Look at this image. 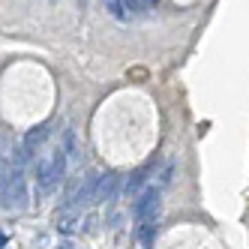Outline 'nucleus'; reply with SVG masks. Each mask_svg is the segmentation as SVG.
I'll return each mask as SVG.
<instances>
[{
    "label": "nucleus",
    "instance_id": "1",
    "mask_svg": "<svg viewBox=\"0 0 249 249\" xmlns=\"http://www.w3.org/2000/svg\"><path fill=\"white\" fill-rule=\"evenodd\" d=\"M0 198L6 207H27V180L21 174V165H6L0 177Z\"/></svg>",
    "mask_w": 249,
    "mask_h": 249
},
{
    "label": "nucleus",
    "instance_id": "2",
    "mask_svg": "<svg viewBox=\"0 0 249 249\" xmlns=\"http://www.w3.org/2000/svg\"><path fill=\"white\" fill-rule=\"evenodd\" d=\"M156 210H159V186H150L138 195V201L132 204V213L138 222H147V219H156Z\"/></svg>",
    "mask_w": 249,
    "mask_h": 249
},
{
    "label": "nucleus",
    "instance_id": "3",
    "mask_svg": "<svg viewBox=\"0 0 249 249\" xmlns=\"http://www.w3.org/2000/svg\"><path fill=\"white\" fill-rule=\"evenodd\" d=\"M96 186H99V174H87L84 180L75 186V192L69 195V204H75V207L93 204V201H96Z\"/></svg>",
    "mask_w": 249,
    "mask_h": 249
},
{
    "label": "nucleus",
    "instance_id": "4",
    "mask_svg": "<svg viewBox=\"0 0 249 249\" xmlns=\"http://www.w3.org/2000/svg\"><path fill=\"white\" fill-rule=\"evenodd\" d=\"M117 189H120V177L114 171L108 174H99V186H96V201H114L117 198Z\"/></svg>",
    "mask_w": 249,
    "mask_h": 249
},
{
    "label": "nucleus",
    "instance_id": "5",
    "mask_svg": "<svg viewBox=\"0 0 249 249\" xmlns=\"http://www.w3.org/2000/svg\"><path fill=\"white\" fill-rule=\"evenodd\" d=\"M147 174H150V165H147V168H138L135 174H129L126 186H123V192H126V198H135V195L141 192V186L147 183Z\"/></svg>",
    "mask_w": 249,
    "mask_h": 249
},
{
    "label": "nucleus",
    "instance_id": "6",
    "mask_svg": "<svg viewBox=\"0 0 249 249\" xmlns=\"http://www.w3.org/2000/svg\"><path fill=\"white\" fill-rule=\"evenodd\" d=\"M48 132H51L48 126H36V129H30V132H27V138H24V150H27V153H36V147L48 138Z\"/></svg>",
    "mask_w": 249,
    "mask_h": 249
},
{
    "label": "nucleus",
    "instance_id": "7",
    "mask_svg": "<svg viewBox=\"0 0 249 249\" xmlns=\"http://www.w3.org/2000/svg\"><path fill=\"white\" fill-rule=\"evenodd\" d=\"M105 9H108V15H114L117 21H126L129 18L126 3H123V0H105Z\"/></svg>",
    "mask_w": 249,
    "mask_h": 249
},
{
    "label": "nucleus",
    "instance_id": "8",
    "mask_svg": "<svg viewBox=\"0 0 249 249\" xmlns=\"http://www.w3.org/2000/svg\"><path fill=\"white\" fill-rule=\"evenodd\" d=\"M153 237H156V219H147V222H138V240H141V243L147 246V243H150Z\"/></svg>",
    "mask_w": 249,
    "mask_h": 249
},
{
    "label": "nucleus",
    "instance_id": "9",
    "mask_svg": "<svg viewBox=\"0 0 249 249\" xmlns=\"http://www.w3.org/2000/svg\"><path fill=\"white\" fill-rule=\"evenodd\" d=\"M63 153H66V156H75V153H78L75 132H72V129H66V132H63Z\"/></svg>",
    "mask_w": 249,
    "mask_h": 249
},
{
    "label": "nucleus",
    "instance_id": "10",
    "mask_svg": "<svg viewBox=\"0 0 249 249\" xmlns=\"http://www.w3.org/2000/svg\"><path fill=\"white\" fill-rule=\"evenodd\" d=\"M57 231H63V234H72V231H78V219H75V216H60V219H57Z\"/></svg>",
    "mask_w": 249,
    "mask_h": 249
},
{
    "label": "nucleus",
    "instance_id": "11",
    "mask_svg": "<svg viewBox=\"0 0 249 249\" xmlns=\"http://www.w3.org/2000/svg\"><path fill=\"white\" fill-rule=\"evenodd\" d=\"M123 3H126V9H129V12H135V15L147 12V0H123Z\"/></svg>",
    "mask_w": 249,
    "mask_h": 249
},
{
    "label": "nucleus",
    "instance_id": "12",
    "mask_svg": "<svg viewBox=\"0 0 249 249\" xmlns=\"http://www.w3.org/2000/svg\"><path fill=\"white\" fill-rule=\"evenodd\" d=\"M171 174H174V165H165V171L159 174V186H165V183L171 180Z\"/></svg>",
    "mask_w": 249,
    "mask_h": 249
},
{
    "label": "nucleus",
    "instance_id": "13",
    "mask_svg": "<svg viewBox=\"0 0 249 249\" xmlns=\"http://www.w3.org/2000/svg\"><path fill=\"white\" fill-rule=\"evenodd\" d=\"M57 249H72V246H69V243H60V246H57Z\"/></svg>",
    "mask_w": 249,
    "mask_h": 249
},
{
    "label": "nucleus",
    "instance_id": "14",
    "mask_svg": "<svg viewBox=\"0 0 249 249\" xmlns=\"http://www.w3.org/2000/svg\"><path fill=\"white\" fill-rule=\"evenodd\" d=\"M0 246H6V237H3V234H0Z\"/></svg>",
    "mask_w": 249,
    "mask_h": 249
},
{
    "label": "nucleus",
    "instance_id": "15",
    "mask_svg": "<svg viewBox=\"0 0 249 249\" xmlns=\"http://www.w3.org/2000/svg\"><path fill=\"white\" fill-rule=\"evenodd\" d=\"M3 171H6V165H0V177H3Z\"/></svg>",
    "mask_w": 249,
    "mask_h": 249
},
{
    "label": "nucleus",
    "instance_id": "16",
    "mask_svg": "<svg viewBox=\"0 0 249 249\" xmlns=\"http://www.w3.org/2000/svg\"><path fill=\"white\" fill-rule=\"evenodd\" d=\"M147 3H159V0H147Z\"/></svg>",
    "mask_w": 249,
    "mask_h": 249
}]
</instances>
